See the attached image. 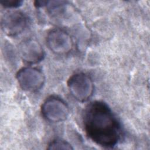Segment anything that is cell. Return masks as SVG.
<instances>
[{"label": "cell", "instance_id": "obj_3", "mask_svg": "<svg viewBox=\"0 0 150 150\" xmlns=\"http://www.w3.org/2000/svg\"><path fill=\"white\" fill-rule=\"evenodd\" d=\"M69 107L67 103L57 96L46 98L41 106L43 117L50 122H60L65 121L69 115Z\"/></svg>", "mask_w": 150, "mask_h": 150}, {"label": "cell", "instance_id": "obj_8", "mask_svg": "<svg viewBox=\"0 0 150 150\" xmlns=\"http://www.w3.org/2000/svg\"><path fill=\"white\" fill-rule=\"evenodd\" d=\"M48 149H73V148L67 141L56 139L50 142L47 147Z\"/></svg>", "mask_w": 150, "mask_h": 150}, {"label": "cell", "instance_id": "obj_6", "mask_svg": "<svg viewBox=\"0 0 150 150\" xmlns=\"http://www.w3.org/2000/svg\"><path fill=\"white\" fill-rule=\"evenodd\" d=\"M28 25V18L23 12L12 10L5 13L1 21V28L9 36H16L22 33Z\"/></svg>", "mask_w": 150, "mask_h": 150}, {"label": "cell", "instance_id": "obj_7", "mask_svg": "<svg viewBox=\"0 0 150 150\" xmlns=\"http://www.w3.org/2000/svg\"><path fill=\"white\" fill-rule=\"evenodd\" d=\"M22 59L27 64H36L45 57V51L41 45L36 40L28 39L22 42L19 47Z\"/></svg>", "mask_w": 150, "mask_h": 150}, {"label": "cell", "instance_id": "obj_2", "mask_svg": "<svg viewBox=\"0 0 150 150\" xmlns=\"http://www.w3.org/2000/svg\"><path fill=\"white\" fill-rule=\"evenodd\" d=\"M67 87L73 97L80 102L88 101L94 92V83L90 76L84 73H77L67 81Z\"/></svg>", "mask_w": 150, "mask_h": 150}, {"label": "cell", "instance_id": "obj_1", "mask_svg": "<svg viewBox=\"0 0 150 150\" xmlns=\"http://www.w3.org/2000/svg\"><path fill=\"white\" fill-rule=\"evenodd\" d=\"M83 122L87 136L101 146L112 148L120 139V122L111 109L103 101H95L86 107Z\"/></svg>", "mask_w": 150, "mask_h": 150}, {"label": "cell", "instance_id": "obj_9", "mask_svg": "<svg viewBox=\"0 0 150 150\" xmlns=\"http://www.w3.org/2000/svg\"><path fill=\"white\" fill-rule=\"evenodd\" d=\"M22 1L21 0H0L1 4L5 8H16L22 4Z\"/></svg>", "mask_w": 150, "mask_h": 150}, {"label": "cell", "instance_id": "obj_5", "mask_svg": "<svg viewBox=\"0 0 150 150\" xmlns=\"http://www.w3.org/2000/svg\"><path fill=\"white\" fill-rule=\"evenodd\" d=\"M46 42L53 53L59 55L70 53L73 47V40L70 35L60 28L50 30L47 34Z\"/></svg>", "mask_w": 150, "mask_h": 150}, {"label": "cell", "instance_id": "obj_4", "mask_svg": "<svg viewBox=\"0 0 150 150\" xmlns=\"http://www.w3.org/2000/svg\"><path fill=\"white\" fill-rule=\"evenodd\" d=\"M16 79L20 87L29 92L40 90L45 82V76L41 70L32 67L21 69L16 73Z\"/></svg>", "mask_w": 150, "mask_h": 150}]
</instances>
